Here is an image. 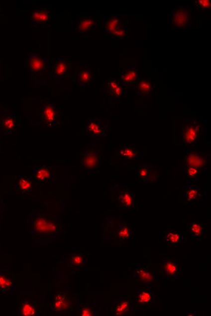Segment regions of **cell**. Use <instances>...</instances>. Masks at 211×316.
Instances as JSON below:
<instances>
[{"instance_id": "cell-9", "label": "cell", "mask_w": 211, "mask_h": 316, "mask_svg": "<svg viewBox=\"0 0 211 316\" xmlns=\"http://www.w3.org/2000/svg\"><path fill=\"white\" fill-rule=\"evenodd\" d=\"M157 80L152 77L146 79H138L137 84L133 88L135 90L138 97L143 99L151 98L155 93Z\"/></svg>"}, {"instance_id": "cell-13", "label": "cell", "mask_w": 211, "mask_h": 316, "mask_svg": "<svg viewBox=\"0 0 211 316\" xmlns=\"http://www.w3.org/2000/svg\"><path fill=\"white\" fill-rule=\"evenodd\" d=\"M72 68V63L69 61L58 59L55 61L51 73V79H60L68 76Z\"/></svg>"}, {"instance_id": "cell-17", "label": "cell", "mask_w": 211, "mask_h": 316, "mask_svg": "<svg viewBox=\"0 0 211 316\" xmlns=\"http://www.w3.org/2000/svg\"><path fill=\"white\" fill-rule=\"evenodd\" d=\"M42 119L47 126L55 127L57 121V108L54 104L46 105L43 109Z\"/></svg>"}, {"instance_id": "cell-15", "label": "cell", "mask_w": 211, "mask_h": 316, "mask_svg": "<svg viewBox=\"0 0 211 316\" xmlns=\"http://www.w3.org/2000/svg\"><path fill=\"white\" fill-rule=\"evenodd\" d=\"M116 152V155L124 160L125 164L138 160L140 155L139 150L134 146H124Z\"/></svg>"}, {"instance_id": "cell-12", "label": "cell", "mask_w": 211, "mask_h": 316, "mask_svg": "<svg viewBox=\"0 0 211 316\" xmlns=\"http://www.w3.org/2000/svg\"><path fill=\"white\" fill-rule=\"evenodd\" d=\"M105 92L110 100H121L124 95V89L118 79L112 77L108 80Z\"/></svg>"}, {"instance_id": "cell-30", "label": "cell", "mask_w": 211, "mask_h": 316, "mask_svg": "<svg viewBox=\"0 0 211 316\" xmlns=\"http://www.w3.org/2000/svg\"><path fill=\"white\" fill-rule=\"evenodd\" d=\"M201 195L199 188L193 186V185H190L186 189L185 196L189 203L196 202Z\"/></svg>"}, {"instance_id": "cell-22", "label": "cell", "mask_w": 211, "mask_h": 316, "mask_svg": "<svg viewBox=\"0 0 211 316\" xmlns=\"http://www.w3.org/2000/svg\"><path fill=\"white\" fill-rule=\"evenodd\" d=\"M99 26V21L92 18H84L79 22L78 31L81 35L90 34L92 30H95Z\"/></svg>"}, {"instance_id": "cell-11", "label": "cell", "mask_w": 211, "mask_h": 316, "mask_svg": "<svg viewBox=\"0 0 211 316\" xmlns=\"http://www.w3.org/2000/svg\"><path fill=\"white\" fill-rule=\"evenodd\" d=\"M139 71L134 66H129L127 68H122L119 76L120 84L123 87H134L138 82Z\"/></svg>"}, {"instance_id": "cell-23", "label": "cell", "mask_w": 211, "mask_h": 316, "mask_svg": "<svg viewBox=\"0 0 211 316\" xmlns=\"http://www.w3.org/2000/svg\"><path fill=\"white\" fill-rule=\"evenodd\" d=\"M33 185V180L30 176L19 175L15 181L16 191L21 193H27L31 192Z\"/></svg>"}, {"instance_id": "cell-5", "label": "cell", "mask_w": 211, "mask_h": 316, "mask_svg": "<svg viewBox=\"0 0 211 316\" xmlns=\"http://www.w3.org/2000/svg\"><path fill=\"white\" fill-rule=\"evenodd\" d=\"M81 127L86 135L97 139L107 137L110 127L100 117H91Z\"/></svg>"}, {"instance_id": "cell-1", "label": "cell", "mask_w": 211, "mask_h": 316, "mask_svg": "<svg viewBox=\"0 0 211 316\" xmlns=\"http://www.w3.org/2000/svg\"><path fill=\"white\" fill-rule=\"evenodd\" d=\"M29 220L30 229L37 235L48 236L62 231V220L57 215L36 212L32 213Z\"/></svg>"}, {"instance_id": "cell-2", "label": "cell", "mask_w": 211, "mask_h": 316, "mask_svg": "<svg viewBox=\"0 0 211 316\" xmlns=\"http://www.w3.org/2000/svg\"><path fill=\"white\" fill-rule=\"evenodd\" d=\"M24 61V67L29 71L35 82L51 80L52 61L44 58L40 52L30 51Z\"/></svg>"}, {"instance_id": "cell-3", "label": "cell", "mask_w": 211, "mask_h": 316, "mask_svg": "<svg viewBox=\"0 0 211 316\" xmlns=\"http://www.w3.org/2000/svg\"><path fill=\"white\" fill-rule=\"evenodd\" d=\"M99 144H89L80 149L82 170L95 172L99 170L102 162V154Z\"/></svg>"}, {"instance_id": "cell-35", "label": "cell", "mask_w": 211, "mask_h": 316, "mask_svg": "<svg viewBox=\"0 0 211 316\" xmlns=\"http://www.w3.org/2000/svg\"><path fill=\"white\" fill-rule=\"evenodd\" d=\"M130 236V229L126 223L122 224L118 231V237L121 240H127Z\"/></svg>"}, {"instance_id": "cell-8", "label": "cell", "mask_w": 211, "mask_h": 316, "mask_svg": "<svg viewBox=\"0 0 211 316\" xmlns=\"http://www.w3.org/2000/svg\"><path fill=\"white\" fill-rule=\"evenodd\" d=\"M168 24H171L177 29L189 28L190 19L188 11L184 6L176 7L172 9Z\"/></svg>"}, {"instance_id": "cell-7", "label": "cell", "mask_w": 211, "mask_h": 316, "mask_svg": "<svg viewBox=\"0 0 211 316\" xmlns=\"http://www.w3.org/2000/svg\"><path fill=\"white\" fill-rule=\"evenodd\" d=\"M103 26L111 37L114 39H126L129 37L124 18L105 17L103 21Z\"/></svg>"}, {"instance_id": "cell-24", "label": "cell", "mask_w": 211, "mask_h": 316, "mask_svg": "<svg viewBox=\"0 0 211 316\" xmlns=\"http://www.w3.org/2000/svg\"><path fill=\"white\" fill-rule=\"evenodd\" d=\"M161 271L168 278L174 279L179 274V268L176 263L173 261H165L161 266Z\"/></svg>"}, {"instance_id": "cell-4", "label": "cell", "mask_w": 211, "mask_h": 316, "mask_svg": "<svg viewBox=\"0 0 211 316\" xmlns=\"http://www.w3.org/2000/svg\"><path fill=\"white\" fill-rule=\"evenodd\" d=\"M204 128L199 121L188 120L180 129L178 140L181 146H196L202 137Z\"/></svg>"}, {"instance_id": "cell-14", "label": "cell", "mask_w": 211, "mask_h": 316, "mask_svg": "<svg viewBox=\"0 0 211 316\" xmlns=\"http://www.w3.org/2000/svg\"><path fill=\"white\" fill-rule=\"evenodd\" d=\"M137 176L140 181L144 182H153L158 176L157 169L148 163H143L138 166Z\"/></svg>"}, {"instance_id": "cell-20", "label": "cell", "mask_w": 211, "mask_h": 316, "mask_svg": "<svg viewBox=\"0 0 211 316\" xmlns=\"http://www.w3.org/2000/svg\"><path fill=\"white\" fill-rule=\"evenodd\" d=\"M117 200L119 207L121 210H127L134 207V195L129 191L121 190L119 193Z\"/></svg>"}, {"instance_id": "cell-31", "label": "cell", "mask_w": 211, "mask_h": 316, "mask_svg": "<svg viewBox=\"0 0 211 316\" xmlns=\"http://www.w3.org/2000/svg\"><path fill=\"white\" fill-rule=\"evenodd\" d=\"M69 262L71 266H73L74 267H82L86 263V256L82 252H77V253L72 255L69 258Z\"/></svg>"}, {"instance_id": "cell-32", "label": "cell", "mask_w": 211, "mask_h": 316, "mask_svg": "<svg viewBox=\"0 0 211 316\" xmlns=\"http://www.w3.org/2000/svg\"><path fill=\"white\" fill-rule=\"evenodd\" d=\"M166 240L169 245H177L183 240V235L173 231H169L166 235Z\"/></svg>"}, {"instance_id": "cell-21", "label": "cell", "mask_w": 211, "mask_h": 316, "mask_svg": "<svg viewBox=\"0 0 211 316\" xmlns=\"http://www.w3.org/2000/svg\"><path fill=\"white\" fill-rule=\"evenodd\" d=\"M21 314L23 316H35L40 314L37 302L26 299L21 302Z\"/></svg>"}, {"instance_id": "cell-28", "label": "cell", "mask_w": 211, "mask_h": 316, "mask_svg": "<svg viewBox=\"0 0 211 316\" xmlns=\"http://www.w3.org/2000/svg\"><path fill=\"white\" fill-rule=\"evenodd\" d=\"M130 307V301L127 297H121L115 304L113 312L116 316H122L128 311Z\"/></svg>"}, {"instance_id": "cell-36", "label": "cell", "mask_w": 211, "mask_h": 316, "mask_svg": "<svg viewBox=\"0 0 211 316\" xmlns=\"http://www.w3.org/2000/svg\"><path fill=\"white\" fill-rule=\"evenodd\" d=\"M196 6L201 11H206L211 9V3L210 0H197L194 2Z\"/></svg>"}, {"instance_id": "cell-10", "label": "cell", "mask_w": 211, "mask_h": 316, "mask_svg": "<svg viewBox=\"0 0 211 316\" xmlns=\"http://www.w3.org/2000/svg\"><path fill=\"white\" fill-rule=\"evenodd\" d=\"M52 18V11L46 9H40L33 11L30 15V24L36 29H41L45 27L51 29L49 26Z\"/></svg>"}, {"instance_id": "cell-34", "label": "cell", "mask_w": 211, "mask_h": 316, "mask_svg": "<svg viewBox=\"0 0 211 316\" xmlns=\"http://www.w3.org/2000/svg\"><path fill=\"white\" fill-rule=\"evenodd\" d=\"M185 172L187 174V178L191 181L197 179L199 176L200 173H203L199 169L188 165H185Z\"/></svg>"}, {"instance_id": "cell-6", "label": "cell", "mask_w": 211, "mask_h": 316, "mask_svg": "<svg viewBox=\"0 0 211 316\" xmlns=\"http://www.w3.org/2000/svg\"><path fill=\"white\" fill-rule=\"evenodd\" d=\"M75 299L69 291L55 293L52 297V311L57 314H66L74 309Z\"/></svg>"}, {"instance_id": "cell-37", "label": "cell", "mask_w": 211, "mask_h": 316, "mask_svg": "<svg viewBox=\"0 0 211 316\" xmlns=\"http://www.w3.org/2000/svg\"><path fill=\"white\" fill-rule=\"evenodd\" d=\"M80 315L82 316H94V313L90 307L85 306L82 308Z\"/></svg>"}, {"instance_id": "cell-19", "label": "cell", "mask_w": 211, "mask_h": 316, "mask_svg": "<svg viewBox=\"0 0 211 316\" xmlns=\"http://www.w3.org/2000/svg\"><path fill=\"white\" fill-rule=\"evenodd\" d=\"M13 287V274L7 271H0V292L10 293Z\"/></svg>"}, {"instance_id": "cell-27", "label": "cell", "mask_w": 211, "mask_h": 316, "mask_svg": "<svg viewBox=\"0 0 211 316\" xmlns=\"http://www.w3.org/2000/svg\"><path fill=\"white\" fill-rule=\"evenodd\" d=\"M188 231L191 238L194 240H199L206 234V229L204 224L193 222L188 225Z\"/></svg>"}, {"instance_id": "cell-33", "label": "cell", "mask_w": 211, "mask_h": 316, "mask_svg": "<svg viewBox=\"0 0 211 316\" xmlns=\"http://www.w3.org/2000/svg\"><path fill=\"white\" fill-rule=\"evenodd\" d=\"M137 300L138 304L147 306L153 300V295L149 292H141L138 293Z\"/></svg>"}, {"instance_id": "cell-18", "label": "cell", "mask_w": 211, "mask_h": 316, "mask_svg": "<svg viewBox=\"0 0 211 316\" xmlns=\"http://www.w3.org/2000/svg\"><path fill=\"white\" fill-rule=\"evenodd\" d=\"M52 173L49 166L39 165L33 169L30 178L38 182L48 181L51 178Z\"/></svg>"}, {"instance_id": "cell-29", "label": "cell", "mask_w": 211, "mask_h": 316, "mask_svg": "<svg viewBox=\"0 0 211 316\" xmlns=\"http://www.w3.org/2000/svg\"><path fill=\"white\" fill-rule=\"evenodd\" d=\"M134 271L141 282L147 284H151L155 280V277L151 272L147 270L144 267L135 268Z\"/></svg>"}, {"instance_id": "cell-16", "label": "cell", "mask_w": 211, "mask_h": 316, "mask_svg": "<svg viewBox=\"0 0 211 316\" xmlns=\"http://www.w3.org/2000/svg\"><path fill=\"white\" fill-rule=\"evenodd\" d=\"M187 165L192 166L204 172V168L208 164V157L199 153L188 154L186 157Z\"/></svg>"}, {"instance_id": "cell-26", "label": "cell", "mask_w": 211, "mask_h": 316, "mask_svg": "<svg viewBox=\"0 0 211 316\" xmlns=\"http://www.w3.org/2000/svg\"><path fill=\"white\" fill-rule=\"evenodd\" d=\"M1 129L6 134L15 131L17 126V121L14 116L4 115L1 118Z\"/></svg>"}, {"instance_id": "cell-25", "label": "cell", "mask_w": 211, "mask_h": 316, "mask_svg": "<svg viewBox=\"0 0 211 316\" xmlns=\"http://www.w3.org/2000/svg\"><path fill=\"white\" fill-rule=\"evenodd\" d=\"M92 79H93V76L88 66L85 65L81 67L76 77L78 85L83 87H87L91 82Z\"/></svg>"}]
</instances>
